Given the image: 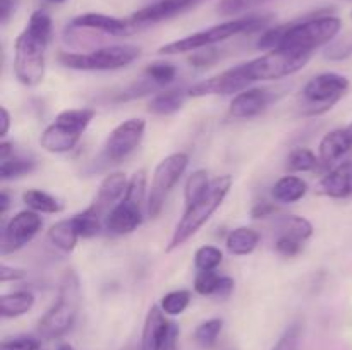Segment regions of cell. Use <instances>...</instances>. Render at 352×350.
<instances>
[{"label": "cell", "mask_w": 352, "mask_h": 350, "mask_svg": "<svg viewBox=\"0 0 352 350\" xmlns=\"http://www.w3.org/2000/svg\"><path fill=\"white\" fill-rule=\"evenodd\" d=\"M342 30V21L327 9L309 14L305 19L268 27L258 40L260 50H292L313 54L316 48L330 43Z\"/></svg>", "instance_id": "6da1fadb"}, {"label": "cell", "mask_w": 352, "mask_h": 350, "mask_svg": "<svg viewBox=\"0 0 352 350\" xmlns=\"http://www.w3.org/2000/svg\"><path fill=\"white\" fill-rule=\"evenodd\" d=\"M50 14L34 10L14 45V74L24 86H36L45 78V55L52 40Z\"/></svg>", "instance_id": "7a4b0ae2"}, {"label": "cell", "mask_w": 352, "mask_h": 350, "mask_svg": "<svg viewBox=\"0 0 352 350\" xmlns=\"http://www.w3.org/2000/svg\"><path fill=\"white\" fill-rule=\"evenodd\" d=\"M274 21L272 14H253V16H243L237 19L226 21V23L215 24V26L208 27V30L198 31L195 34L181 38V40L170 41V43L164 45L158 48L160 55H175V54H186V51H196L201 48L213 47L215 43L226 41L229 38L237 36V34H246L260 31L267 27L268 24Z\"/></svg>", "instance_id": "3957f363"}, {"label": "cell", "mask_w": 352, "mask_h": 350, "mask_svg": "<svg viewBox=\"0 0 352 350\" xmlns=\"http://www.w3.org/2000/svg\"><path fill=\"white\" fill-rule=\"evenodd\" d=\"M230 187H232V175H220V177L213 178L210 182L208 191L205 192L201 199L198 202H195L192 206L186 208L184 216L181 218V222L175 226L174 233L170 237V242L167 246V253H172L177 247H181L182 244L188 242L210 218H212L213 213L222 206L223 199L229 194Z\"/></svg>", "instance_id": "277c9868"}, {"label": "cell", "mask_w": 352, "mask_h": 350, "mask_svg": "<svg viewBox=\"0 0 352 350\" xmlns=\"http://www.w3.org/2000/svg\"><path fill=\"white\" fill-rule=\"evenodd\" d=\"M81 302V285L74 270H67L62 277L58 299L38 323V333L45 340H55L71 331L78 318Z\"/></svg>", "instance_id": "5b68a950"}, {"label": "cell", "mask_w": 352, "mask_h": 350, "mask_svg": "<svg viewBox=\"0 0 352 350\" xmlns=\"http://www.w3.org/2000/svg\"><path fill=\"white\" fill-rule=\"evenodd\" d=\"M140 55L141 48L136 45H109L88 54L60 51L57 60L64 67L74 71H117L133 64L140 58Z\"/></svg>", "instance_id": "8992f818"}, {"label": "cell", "mask_w": 352, "mask_h": 350, "mask_svg": "<svg viewBox=\"0 0 352 350\" xmlns=\"http://www.w3.org/2000/svg\"><path fill=\"white\" fill-rule=\"evenodd\" d=\"M96 112L93 108H71L57 115L54 124L43 130L40 144L48 153H67L81 139Z\"/></svg>", "instance_id": "52a82bcc"}, {"label": "cell", "mask_w": 352, "mask_h": 350, "mask_svg": "<svg viewBox=\"0 0 352 350\" xmlns=\"http://www.w3.org/2000/svg\"><path fill=\"white\" fill-rule=\"evenodd\" d=\"M146 196V170H138L127 184L124 198L105 218V229L113 235H127L143 223V206Z\"/></svg>", "instance_id": "ba28073f"}, {"label": "cell", "mask_w": 352, "mask_h": 350, "mask_svg": "<svg viewBox=\"0 0 352 350\" xmlns=\"http://www.w3.org/2000/svg\"><path fill=\"white\" fill-rule=\"evenodd\" d=\"M349 88V79L337 72H323L315 75L302 89L301 113L315 117L329 112L346 96Z\"/></svg>", "instance_id": "9c48e42d"}, {"label": "cell", "mask_w": 352, "mask_h": 350, "mask_svg": "<svg viewBox=\"0 0 352 350\" xmlns=\"http://www.w3.org/2000/svg\"><path fill=\"white\" fill-rule=\"evenodd\" d=\"M311 55L292 50H270L261 57L244 62L243 69L251 84L258 81H275L301 71L309 62Z\"/></svg>", "instance_id": "30bf717a"}, {"label": "cell", "mask_w": 352, "mask_h": 350, "mask_svg": "<svg viewBox=\"0 0 352 350\" xmlns=\"http://www.w3.org/2000/svg\"><path fill=\"white\" fill-rule=\"evenodd\" d=\"M189 165V156L186 153L168 154L167 158L157 165L151 177L150 194L146 199V213L151 218H157L160 215L162 208L165 205V199L172 192V189L177 185L181 177L184 175L186 168Z\"/></svg>", "instance_id": "8fae6325"}, {"label": "cell", "mask_w": 352, "mask_h": 350, "mask_svg": "<svg viewBox=\"0 0 352 350\" xmlns=\"http://www.w3.org/2000/svg\"><path fill=\"white\" fill-rule=\"evenodd\" d=\"M146 130V122L143 119H129L116 127L107 136L102 150V160L107 163H119L126 160L141 144Z\"/></svg>", "instance_id": "7c38bea8"}, {"label": "cell", "mask_w": 352, "mask_h": 350, "mask_svg": "<svg viewBox=\"0 0 352 350\" xmlns=\"http://www.w3.org/2000/svg\"><path fill=\"white\" fill-rule=\"evenodd\" d=\"M41 225H43V220H41L40 213L30 208L12 216L2 233V254L16 253V250L23 249L26 244H30L38 235Z\"/></svg>", "instance_id": "4fadbf2b"}, {"label": "cell", "mask_w": 352, "mask_h": 350, "mask_svg": "<svg viewBox=\"0 0 352 350\" xmlns=\"http://www.w3.org/2000/svg\"><path fill=\"white\" fill-rule=\"evenodd\" d=\"M251 82L248 81L244 74L243 64L230 67L220 74L212 75L210 79L198 82V84L189 88V96L191 98H201V96H229L234 93H241L248 89Z\"/></svg>", "instance_id": "5bb4252c"}, {"label": "cell", "mask_w": 352, "mask_h": 350, "mask_svg": "<svg viewBox=\"0 0 352 350\" xmlns=\"http://www.w3.org/2000/svg\"><path fill=\"white\" fill-rule=\"evenodd\" d=\"M205 2L206 0H158V2L143 7L141 10L134 12L131 16L129 23L133 26L157 24L162 23V21H168L177 16H182V14L196 9V7Z\"/></svg>", "instance_id": "9a60e30c"}, {"label": "cell", "mask_w": 352, "mask_h": 350, "mask_svg": "<svg viewBox=\"0 0 352 350\" xmlns=\"http://www.w3.org/2000/svg\"><path fill=\"white\" fill-rule=\"evenodd\" d=\"M127 184H129V180H127V177L122 172H116V174L107 175L102 180V184H100L95 199H93L91 205L88 206L89 211L105 222L109 213L116 208L117 202H119L120 199L124 198V194H126Z\"/></svg>", "instance_id": "2e32d148"}, {"label": "cell", "mask_w": 352, "mask_h": 350, "mask_svg": "<svg viewBox=\"0 0 352 350\" xmlns=\"http://www.w3.org/2000/svg\"><path fill=\"white\" fill-rule=\"evenodd\" d=\"M274 95L268 88H248L244 91L237 93L230 102L229 115L234 119H253L267 110L270 105Z\"/></svg>", "instance_id": "e0dca14e"}, {"label": "cell", "mask_w": 352, "mask_h": 350, "mask_svg": "<svg viewBox=\"0 0 352 350\" xmlns=\"http://www.w3.org/2000/svg\"><path fill=\"white\" fill-rule=\"evenodd\" d=\"M69 26L76 27V30L96 31V33L107 34V36H126L131 31V27H133V24H131L129 21L119 19V17L113 16H107V14L88 12L74 17V19L69 23Z\"/></svg>", "instance_id": "ac0fdd59"}, {"label": "cell", "mask_w": 352, "mask_h": 350, "mask_svg": "<svg viewBox=\"0 0 352 350\" xmlns=\"http://www.w3.org/2000/svg\"><path fill=\"white\" fill-rule=\"evenodd\" d=\"M174 323L165 318V312L160 305H151L148 311L143 326V336H141V350H162L165 340Z\"/></svg>", "instance_id": "d6986e66"}, {"label": "cell", "mask_w": 352, "mask_h": 350, "mask_svg": "<svg viewBox=\"0 0 352 350\" xmlns=\"http://www.w3.org/2000/svg\"><path fill=\"white\" fill-rule=\"evenodd\" d=\"M318 194L333 199L352 196V160L337 165L320 180Z\"/></svg>", "instance_id": "ffe728a7"}, {"label": "cell", "mask_w": 352, "mask_h": 350, "mask_svg": "<svg viewBox=\"0 0 352 350\" xmlns=\"http://www.w3.org/2000/svg\"><path fill=\"white\" fill-rule=\"evenodd\" d=\"M352 150V134L349 129H336L327 134L318 148V158L323 165H332Z\"/></svg>", "instance_id": "44dd1931"}, {"label": "cell", "mask_w": 352, "mask_h": 350, "mask_svg": "<svg viewBox=\"0 0 352 350\" xmlns=\"http://www.w3.org/2000/svg\"><path fill=\"white\" fill-rule=\"evenodd\" d=\"M188 98L189 89H165V91L157 93L150 100V103H148V112L155 113V115H172V113L179 112L182 108V105H184Z\"/></svg>", "instance_id": "7402d4cb"}, {"label": "cell", "mask_w": 352, "mask_h": 350, "mask_svg": "<svg viewBox=\"0 0 352 350\" xmlns=\"http://www.w3.org/2000/svg\"><path fill=\"white\" fill-rule=\"evenodd\" d=\"M306 192H308V184L298 175H284L272 187V196L275 201L284 202V205L298 202L299 199L305 198Z\"/></svg>", "instance_id": "603a6c76"}, {"label": "cell", "mask_w": 352, "mask_h": 350, "mask_svg": "<svg viewBox=\"0 0 352 350\" xmlns=\"http://www.w3.org/2000/svg\"><path fill=\"white\" fill-rule=\"evenodd\" d=\"M34 305V295L30 290H16L0 297V316L19 318L30 312Z\"/></svg>", "instance_id": "cb8c5ba5"}, {"label": "cell", "mask_w": 352, "mask_h": 350, "mask_svg": "<svg viewBox=\"0 0 352 350\" xmlns=\"http://www.w3.org/2000/svg\"><path fill=\"white\" fill-rule=\"evenodd\" d=\"M258 242H260V233L256 230L250 226H239L227 235L226 246L234 256H248L256 249Z\"/></svg>", "instance_id": "d4e9b609"}, {"label": "cell", "mask_w": 352, "mask_h": 350, "mask_svg": "<svg viewBox=\"0 0 352 350\" xmlns=\"http://www.w3.org/2000/svg\"><path fill=\"white\" fill-rule=\"evenodd\" d=\"M79 237L81 235H79L72 218L60 220V222L54 223L50 226V230H48V239H50V242L60 250H64V253H72L76 249V244H78Z\"/></svg>", "instance_id": "484cf974"}, {"label": "cell", "mask_w": 352, "mask_h": 350, "mask_svg": "<svg viewBox=\"0 0 352 350\" xmlns=\"http://www.w3.org/2000/svg\"><path fill=\"white\" fill-rule=\"evenodd\" d=\"M24 205L36 213H47V215H55L64 209V202L48 192L40 191V189H30L23 194Z\"/></svg>", "instance_id": "4316f807"}, {"label": "cell", "mask_w": 352, "mask_h": 350, "mask_svg": "<svg viewBox=\"0 0 352 350\" xmlns=\"http://www.w3.org/2000/svg\"><path fill=\"white\" fill-rule=\"evenodd\" d=\"M34 168H36V161L34 160L12 154L7 160L0 161V178L2 180H12V178H19L23 175L31 174Z\"/></svg>", "instance_id": "83f0119b"}, {"label": "cell", "mask_w": 352, "mask_h": 350, "mask_svg": "<svg viewBox=\"0 0 352 350\" xmlns=\"http://www.w3.org/2000/svg\"><path fill=\"white\" fill-rule=\"evenodd\" d=\"M278 235H285L299 240V242H306L313 235V225L309 220L302 218V216H285L284 222L280 223Z\"/></svg>", "instance_id": "f1b7e54d"}, {"label": "cell", "mask_w": 352, "mask_h": 350, "mask_svg": "<svg viewBox=\"0 0 352 350\" xmlns=\"http://www.w3.org/2000/svg\"><path fill=\"white\" fill-rule=\"evenodd\" d=\"M320 158L313 153L309 148H294L287 156V170L291 174H299V172H311L318 167Z\"/></svg>", "instance_id": "f546056e"}, {"label": "cell", "mask_w": 352, "mask_h": 350, "mask_svg": "<svg viewBox=\"0 0 352 350\" xmlns=\"http://www.w3.org/2000/svg\"><path fill=\"white\" fill-rule=\"evenodd\" d=\"M210 187V178L208 172L206 170H196L189 175L188 182H186L184 187V199H186V208L192 206L195 202H198L199 199L205 196V192Z\"/></svg>", "instance_id": "4dcf8cb0"}, {"label": "cell", "mask_w": 352, "mask_h": 350, "mask_svg": "<svg viewBox=\"0 0 352 350\" xmlns=\"http://www.w3.org/2000/svg\"><path fill=\"white\" fill-rule=\"evenodd\" d=\"M72 222H74L79 235L85 237V239L98 235V233L102 232L103 226H105V222H103V220H100L98 216L93 215L88 208L82 209L81 213H78V215L72 216Z\"/></svg>", "instance_id": "1f68e13d"}, {"label": "cell", "mask_w": 352, "mask_h": 350, "mask_svg": "<svg viewBox=\"0 0 352 350\" xmlns=\"http://www.w3.org/2000/svg\"><path fill=\"white\" fill-rule=\"evenodd\" d=\"M189 302H191V292L189 290H174L168 292L162 297L160 307L164 309L165 314L168 316H179L188 309Z\"/></svg>", "instance_id": "d6a6232c"}, {"label": "cell", "mask_w": 352, "mask_h": 350, "mask_svg": "<svg viewBox=\"0 0 352 350\" xmlns=\"http://www.w3.org/2000/svg\"><path fill=\"white\" fill-rule=\"evenodd\" d=\"M222 261V250L215 246H203L195 254V266L198 268V271H215Z\"/></svg>", "instance_id": "836d02e7"}, {"label": "cell", "mask_w": 352, "mask_h": 350, "mask_svg": "<svg viewBox=\"0 0 352 350\" xmlns=\"http://www.w3.org/2000/svg\"><path fill=\"white\" fill-rule=\"evenodd\" d=\"M272 2V0H220L217 5V12L220 16H239V14L253 10L256 7L265 5V3Z\"/></svg>", "instance_id": "e575fe53"}, {"label": "cell", "mask_w": 352, "mask_h": 350, "mask_svg": "<svg viewBox=\"0 0 352 350\" xmlns=\"http://www.w3.org/2000/svg\"><path fill=\"white\" fill-rule=\"evenodd\" d=\"M223 328V321L219 318L208 319V321L201 323L198 328L195 329V340L198 345L201 347H212L219 338L220 331Z\"/></svg>", "instance_id": "d590c367"}, {"label": "cell", "mask_w": 352, "mask_h": 350, "mask_svg": "<svg viewBox=\"0 0 352 350\" xmlns=\"http://www.w3.org/2000/svg\"><path fill=\"white\" fill-rule=\"evenodd\" d=\"M144 74L162 88V86L170 84L174 81L175 75H177V69H175L174 64H168V62H157V64L148 65Z\"/></svg>", "instance_id": "8d00e7d4"}, {"label": "cell", "mask_w": 352, "mask_h": 350, "mask_svg": "<svg viewBox=\"0 0 352 350\" xmlns=\"http://www.w3.org/2000/svg\"><path fill=\"white\" fill-rule=\"evenodd\" d=\"M222 277L217 271H198L195 278V290L199 295H217Z\"/></svg>", "instance_id": "74e56055"}, {"label": "cell", "mask_w": 352, "mask_h": 350, "mask_svg": "<svg viewBox=\"0 0 352 350\" xmlns=\"http://www.w3.org/2000/svg\"><path fill=\"white\" fill-rule=\"evenodd\" d=\"M220 50H217V48H212V47H206V48H201V50H196L195 54L189 57V64L192 65V67H198V69H203V67H210V65L217 64V62L220 60Z\"/></svg>", "instance_id": "f35d334b"}, {"label": "cell", "mask_w": 352, "mask_h": 350, "mask_svg": "<svg viewBox=\"0 0 352 350\" xmlns=\"http://www.w3.org/2000/svg\"><path fill=\"white\" fill-rule=\"evenodd\" d=\"M299 338H301V326L294 323V325H291L285 329L284 335L278 338V342L275 343L272 350H298Z\"/></svg>", "instance_id": "ab89813d"}, {"label": "cell", "mask_w": 352, "mask_h": 350, "mask_svg": "<svg viewBox=\"0 0 352 350\" xmlns=\"http://www.w3.org/2000/svg\"><path fill=\"white\" fill-rule=\"evenodd\" d=\"M302 246H305V242H299V240L291 239V237L285 235H278L277 240H275V249H277V253L284 257L298 256L302 250Z\"/></svg>", "instance_id": "60d3db41"}, {"label": "cell", "mask_w": 352, "mask_h": 350, "mask_svg": "<svg viewBox=\"0 0 352 350\" xmlns=\"http://www.w3.org/2000/svg\"><path fill=\"white\" fill-rule=\"evenodd\" d=\"M40 342L33 336H17V338L3 340L0 350H38Z\"/></svg>", "instance_id": "b9f144b4"}, {"label": "cell", "mask_w": 352, "mask_h": 350, "mask_svg": "<svg viewBox=\"0 0 352 350\" xmlns=\"http://www.w3.org/2000/svg\"><path fill=\"white\" fill-rule=\"evenodd\" d=\"M352 54V43H336L325 50L329 60H344Z\"/></svg>", "instance_id": "7bdbcfd3"}, {"label": "cell", "mask_w": 352, "mask_h": 350, "mask_svg": "<svg viewBox=\"0 0 352 350\" xmlns=\"http://www.w3.org/2000/svg\"><path fill=\"white\" fill-rule=\"evenodd\" d=\"M24 277L23 270H16V268H10L7 264H2L0 268V281L2 283H7V281H14V280H21Z\"/></svg>", "instance_id": "ee69618b"}, {"label": "cell", "mask_w": 352, "mask_h": 350, "mask_svg": "<svg viewBox=\"0 0 352 350\" xmlns=\"http://www.w3.org/2000/svg\"><path fill=\"white\" fill-rule=\"evenodd\" d=\"M275 211H277V208H275L272 202H258V205L251 209V216H253V218H265V216H270L272 213Z\"/></svg>", "instance_id": "f6af8a7d"}, {"label": "cell", "mask_w": 352, "mask_h": 350, "mask_svg": "<svg viewBox=\"0 0 352 350\" xmlns=\"http://www.w3.org/2000/svg\"><path fill=\"white\" fill-rule=\"evenodd\" d=\"M234 287H236V283H234L232 278H230V277H222V280H220L219 290H217L215 297L227 299L234 292Z\"/></svg>", "instance_id": "bcb514c9"}, {"label": "cell", "mask_w": 352, "mask_h": 350, "mask_svg": "<svg viewBox=\"0 0 352 350\" xmlns=\"http://www.w3.org/2000/svg\"><path fill=\"white\" fill-rule=\"evenodd\" d=\"M14 0H0V21L2 24H7L10 14L14 12Z\"/></svg>", "instance_id": "7dc6e473"}, {"label": "cell", "mask_w": 352, "mask_h": 350, "mask_svg": "<svg viewBox=\"0 0 352 350\" xmlns=\"http://www.w3.org/2000/svg\"><path fill=\"white\" fill-rule=\"evenodd\" d=\"M177 336H179L177 326L172 325L170 333H168V336H167V340H165L162 350H177Z\"/></svg>", "instance_id": "c3c4849f"}, {"label": "cell", "mask_w": 352, "mask_h": 350, "mask_svg": "<svg viewBox=\"0 0 352 350\" xmlns=\"http://www.w3.org/2000/svg\"><path fill=\"white\" fill-rule=\"evenodd\" d=\"M0 122H2V127H0V137H6L10 127V115L9 112H7L6 106H0Z\"/></svg>", "instance_id": "681fc988"}, {"label": "cell", "mask_w": 352, "mask_h": 350, "mask_svg": "<svg viewBox=\"0 0 352 350\" xmlns=\"http://www.w3.org/2000/svg\"><path fill=\"white\" fill-rule=\"evenodd\" d=\"M12 154H14L12 144L7 143V141H2V143H0V161L7 160V158H10Z\"/></svg>", "instance_id": "f907efd6"}, {"label": "cell", "mask_w": 352, "mask_h": 350, "mask_svg": "<svg viewBox=\"0 0 352 350\" xmlns=\"http://www.w3.org/2000/svg\"><path fill=\"white\" fill-rule=\"evenodd\" d=\"M9 205H10L9 194H7V191H2L0 192V215H6L7 209H9Z\"/></svg>", "instance_id": "816d5d0a"}, {"label": "cell", "mask_w": 352, "mask_h": 350, "mask_svg": "<svg viewBox=\"0 0 352 350\" xmlns=\"http://www.w3.org/2000/svg\"><path fill=\"white\" fill-rule=\"evenodd\" d=\"M57 350H74V349H72V345H69V343H62Z\"/></svg>", "instance_id": "f5cc1de1"}, {"label": "cell", "mask_w": 352, "mask_h": 350, "mask_svg": "<svg viewBox=\"0 0 352 350\" xmlns=\"http://www.w3.org/2000/svg\"><path fill=\"white\" fill-rule=\"evenodd\" d=\"M48 2H54V3H62V2H65V0H48Z\"/></svg>", "instance_id": "db71d44e"}, {"label": "cell", "mask_w": 352, "mask_h": 350, "mask_svg": "<svg viewBox=\"0 0 352 350\" xmlns=\"http://www.w3.org/2000/svg\"><path fill=\"white\" fill-rule=\"evenodd\" d=\"M347 129H349V132L352 134V124H351V126H349V127H347Z\"/></svg>", "instance_id": "11a10c76"}, {"label": "cell", "mask_w": 352, "mask_h": 350, "mask_svg": "<svg viewBox=\"0 0 352 350\" xmlns=\"http://www.w3.org/2000/svg\"><path fill=\"white\" fill-rule=\"evenodd\" d=\"M351 16H352V14H351Z\"/></svg>", "instance_id": "9f6ffc18"}]
</instances>
